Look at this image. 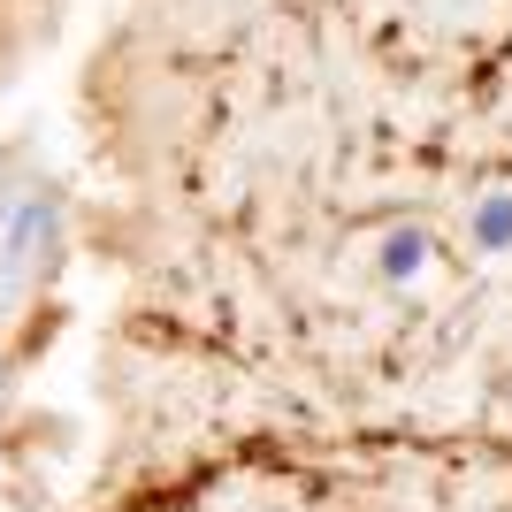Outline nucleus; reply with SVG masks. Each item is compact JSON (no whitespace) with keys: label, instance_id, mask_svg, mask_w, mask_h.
Returning a JSON list of instances; mask_svg holds the SVG:
<instances>
[{"label":"nucleus","instance_id":"f03ea898","mask_svg":"<svg viewBox=\"0 0 512 512\" xmlns=\"http://www.w3.org/2000/svg\"><path fill=\"white\" fill-rule=\"evenodd\" d=\"M474 245H482V253H505L512 245V192H490L474 207Z\"/></svg>","mask_w":512,"mask_h":512},{"label":"nucleus","instance_id":"f257e3e1","mask_svg":"<svg viewBox=\"0 0 512 512\" xmlns=\"http://www.w3.org/2000/svg\"><path fill=\"white\" fill-rule=\"evenodd\" d=\"M375 260H383V283H413V276L428 268V230H421V222L390 230V237H383V253H375Z\"/></svg>","mask_w":512,"mask_h":512}]
</instances>
